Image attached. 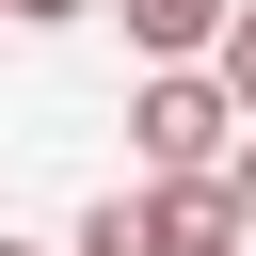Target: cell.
Wrapping results in <instances>:
<instances>
[{"label": "cell", "mask_w": 256, "mask_h": 256, "mask_svg": "<svg viewBox=\"0 0 256 256\" xmlns=\"http://www.w3.org/2000/svg\"><path fill=\"white\" fill-rule=\"evenodd\" d=\"M128 144H144L160 176H224L240 112H224V80H208V64H144V96H128Z\"/></svg>", "instance_id": "cell-1"}, {"label": "cell", "mask_w": 256, "mask_h": 256, "mask_svg": "<svg viewBox=\"0 0 256 256\" xmlns=\"http://www.w3.org/2000/svg\"><path fill=\"white\" fill-rule=\"evenodd\" d=\"M128 224H144V256H256V240H240V208H224V176H160Z\"/></svg>", "instance_id": "cell-2"}, {"label": "cell", "mask_w": 256, "mask_h": 256, "mask_svg": "<svg viewBox=\"0 0 256 256\" xmlns=\"http://www.w3.org/2000/svg\"><path fill=\"white\" fill-rule=\"evenodd\" d=\"M112 16H128L144 64H208V32H224V0H112Z\"/></svg>", "instance_id": "cell-3"}, {"label": "cell", "mask_w": 256, "mask_h": 256, "mask_svg": "<svg viewBox=\"0 0 256 256\" xmlns=\"http://www.w3.org/2000/svg\"><path fill=\"white\" fill-rule=\"evenodd\" d=\"M208 80H224V112L256 128V0H224V32H208Z\"/></svg>", "instance_id": "cell-4"}, {"label": "cell", "mask_w": 256, "mask_h": 256, "mask_svg": "<svg viewBox=\"0 0 256 256\" xmlns=\"http://www.w3.org/2000/svg\"><path fill=\"white\" fill-rule=\"evenodd\" d=\"M80 256H144V224H128V192H112V208H80Z\"/></svg>", "instance_id": "cell-5"}, {"label": "cell", "mask_w": 256, "mask_h": 256, "mask_svg": "<svg viewBox=\"0 0 256 256\" xmlns=\"http://www.w3.org/2000/svg\"><path fill=\"white\" fill-rule=\"evenodd\" d=\"M224 208H240V240H256V128L224 144Z\"/></svg>", "instance_id": "cell-6"}, {"label": "cell", "mask_w": 256, "mask_h": 256, "mask_svg": "<svg viewBox=\"0 0 256 256\" xmlns=\"http://www.w3.org/2000/svg\"><path fill=\"white\" fill-rule=\"evenodd\" d=\"M0 16H16V32H64V16H96V0H0Z\"/></svg>", "instance_id": "cell-7"}, {"label": "cell", "mask_w": 256, "mask_h": 256, "mask_svg": "<svg viewBox=\"0 0 256 256\" xmlns=\"http://www.w3.org/2000/svg\"><path fill=\"white\" fill-rule=\"evenodd\" d=\"M0 256H32V240H0Z\"/></svg>", "instance_id": "cell-8"}]
</instances>
